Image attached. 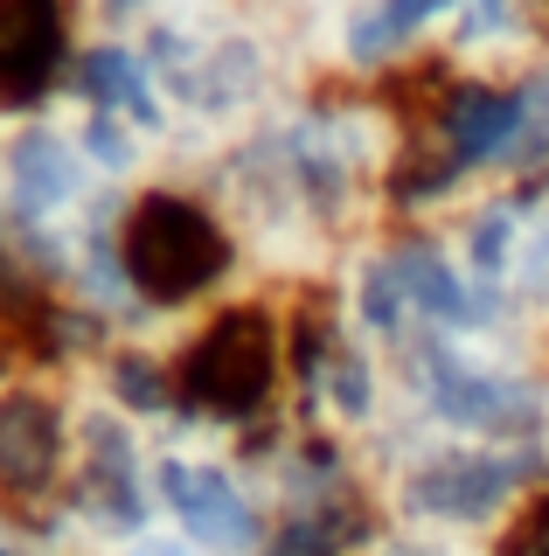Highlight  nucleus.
<instances>
[{"instance_id": "39448f33", "label": "nucleus", "mask_w": 549, "mask_h": 556, "mask_svg": "<svg viewBox=\"0 0 549 556\" xmlns=\"http://www.w3.org/2000/svg\"><path fill=\"white\" fill-rule=\"evenodd\" d=\"M77 14L84 0H0V98H42L56 77H71Z\"/></svg>"}, {"instance_id": "20e7f679", "label": "nucleus", "mask_w": 549, "mask_h": 556, "mask_svg": "<svg viewBox=\"0 0 549 556\" xmlns=\"http://www.w3.org/2000/svg\"><path fill=\"white\" fill-rule=\"evenodd\" d=\"M77 417L42 382H8L0 390V494L8 501H49L71 480Z\"/></svg>"}, {"instance_id": "f03ea898", "label": "nucleus", "mask_w": 549, "mask_h": 556, "mask_svg": "<svg viewBox=\"0 0 549 556\" xmlns=\"http://www.w3.org/2000/svg\"><path fill=\"white\" fill-rule=\"evenodd\" d=\"M285 327L265 306H216L195 334L181 341L175 362V396L195 425H251L279 396L285 369Z\"/></svg>"}, {"instance_id": "423d86ee", "label": "nucleus", "mask_w": 549, "mask_h": 556, "mask_svg": "<svg viewBox=\"0 0 549 556\" xmlns=\"http://www.w3.org/2000/svg\"><path fill=\"white\" fill-rule=\"evenodd\" d=\"M494 556H549V494H542V501H528V508L514 515L508 543L494 549Z\"/></svg>"}, {"instance_id": "f257e3e1", "label": "nucleus", "mask_w": 549, "mask_h": 556, "mask_svg": "<svg viewBox=\"0 0 549 556\" xmlns=\"http://www.w3.org/2000/svg\"><path fill=\"white\" fill-rule=\"evenodd\" d=\"M118 265L146 306H188L237 265V230L195 188H146L118 208Z\"/></svg>"}, {"instance_id": "7ed1b4c3", "label": "nucleus", "mask_w": 549, "mask_h": 556, "mask_svg": "<svg viewBox=\"0 0 549 556\" xmlns=\"http://www.w3.org/2000/svg\"><path fill=\"white\" fill-rule=\"evenodd\" d=\"M153 501L175 515L181 543H195L202 556H265L271 543V515L251 494L244 473H230L209 452H161L153 459Z\"/></svg>"}]
</instances>
